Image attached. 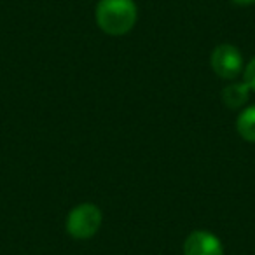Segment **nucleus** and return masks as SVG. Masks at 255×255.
<instances>
[{"mask_svg": "<svg viewBox=\"0 0 255 255\" xmlns=\"http://www.w3.org/2000/svg\"><path fill=\"white\" fill-rule=\"evenodd\" d=\"M236 128H238V133L247 142L255 143V105L248 107L247 110H243L240 114V117L236 121Z\"/></svg>", "mask_w": 255, "mask_h": 255, "instance_id": "423d86ee", "label": "nucleus"}, {"mask_svg": "<svg viewBox=\"0 0 255 255\" xmlns=\"http://www.w3.org/2000/svg\"><path fill=\"white\" fill-rule=\"evenodd\" d=\"M102 212L91 203L79 205L67 217V233L75 240H89L100 231Z\"/></svg>", "mask_w": 255, "mask_h": 255, "instance_id": "f03ea898", "label": "nucleus"}, {"mask_svg": "<svg viewBox=\"0 0 255 255\" xmlns=\"http://www.w3.org/2000/svg\"><path fill=\"white\" fill-rule=\"evenodd\" d=\"M248 95H250V88H248L245 82L231 84L222 89V102H224V105H227L229 109H240L241 105L247 103Z\"/></svg>", "mask_w": 255, "mask_h": 255, "instance_id": "39448f33", "label": "nucleus"}, {"mask_svg": "<svg viewBox=\"0 0 255 255\" xmlns=\"http://www.w3.org/2000/svg\"><path fill=\"white\" fill-rule=\"evenodd\" d=\"M184 255H224V247L215 234L194 231L184 243Z\"/></svg>", "mask_w": 255, "mask_h": 255, "instance_id": "20e7f679", "label": "nucleus"}, {"mask_svg": "<svg viewBox=\"0 0 255 255\" xmlns=\"http://www.w3.org/2000/svg\"><path fill=\"white\" fill-rule=\"evenodd\" d=\"M212 68L219 77L222 79H234L241 74L243 60L241 53L231 44H220L212 53Z\"/></svg>", "mask_w": 255, "mask_h": 255, "instance_id": "7ed1b4c3", "label": "nucleus"}, {"mask_svg": "<svg viewBox=\"0 0 255 255\" xmlns=\"http://www.w3.org/2000/svg\"><path fill=\"white\" fill-rule=\"evenodd\" d=\"M245 84L255 91V58L247 65V70H245Z\"/></svg>", "mask_w": 255, "mask_h": 255, "instance_id": "0eeeda50", "label": "nucleus"}, {"mask_svg": "<svg viewBox=\"0 0 255 255\" xmlns=\"http://www.w3.org/2000/svg\"><path fill=\"white\" fill-rule=\"evenodd\" d=\"M96 25L109 35H124L135 26L136 5L133 0H100Z\"/></svg>", "mask_w": 255, "mask_h": 255, "instance_id": "f257e3e1", "label": "nucleus"}, {"mask_svg": "<svg viewBox=\"0 0 255 255\" xmlns=\"http://www.w3.org/2000/svg\"><path fill=\"white\" fill-rule=\"evenodd\" d=\"M234 4H238V5H252V4H255V0H233Z\"/></svg>", "mask_w": 255, "mask_h": 255, "instance_id": "6e6552de", "label": "nucleus"}]
</instances>
